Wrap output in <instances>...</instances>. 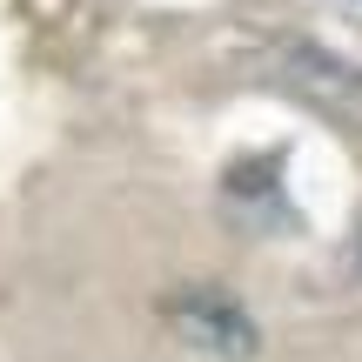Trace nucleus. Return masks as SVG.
<instances>
[{
	"instance_id": "obj_1",
	"label": "nucleus",
	"mask_w": 362,
	"mask_h": 362,
	"mask_svg": "<svg viewBox=\"0 0 362 362\" xmlns=\"http://www.w3.org/2000/svg\"><path fill=\"white\" fill-rule=\"evenodd\" d=\"M161 322L188 342L194 356H221V362H248L262 349V329L228 288H208V282H188L161 302Z\"/></svg>"
},
{
	"instance_id": "obj_2",
	"label": "nucleus",
	"mask_w": 362,
	"mask_h": 362,
	"mask_svg": "<svg viewBox=\"0 0 362 362\" xmlns=\"http://www.w3.org/2000/svg\"><path fill=\"white\" fill-rule=\"evenodd\" d=\"M356 255H362V248H356Z\"/></svg>"
}]
</instances>
